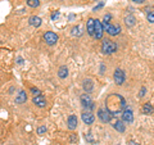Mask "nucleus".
Instances as JSON below:
<instances>
[{"instance_id":"obj_32","label":"nucleus","mask_w":154,"mask_h":145,"mask_svg":"<svg viewBox=\"0 0 154 145\" xmlns=\"http://www.w3.org/2000/svg\"><path fill=\"white\" fill-rule=\"evenodd\" d=\"M58 15H59V13H54V14L52 15V18H53V19H55V18L58 17Z\"/></svg>"},{"instance_id":"obj_19","label":"nucleus","mask_w":154,"mask_h":145,"mask_svg":"<svg viewBox=\"0 0 154 145\" xmlns=\"http://www.w3.org/2000/svg\"><path fill=\"white\" fill-rule=\"evenodd\" d=\"M153 112H154V108L150 103H145L142 105V113H144V114H152Z\"/></svg>"},{"instance_id":"obj_25","label":"nucleus","mask_w":154,"mask_h":145,"mask_svg":"<svg viewBox=\"0 0 154 145\" xmlns=\"http://www.w3.org/2000/svg\"><path fill=\"white\" fill-rule=\"evenodd\" d=\"M46 132V126H38L37 127V134L38 135H42Z\"/></svg>"},{"instance_id":"obj_29","label":"nucleus","mask_w":154,"mask_h":145,"mask_svg":"<svg viewBox=\"0 0 154 145\" xmlns=\"http://www.w3.org/2000/svg\"><path fill=\"white\" fill-rule=\"evenodd\" d=\"M110 18H112V15H110V14H105V15H104V22H108Z\"/></svg>"},{"instance_id":"obj_10","label":"nucleus","mask_w":154,"mask_h":145,"mask_svg":"<svg viewBox=\"0 0 154 145\" xmlns=\"http://www.w3.org/2000/svg\"><path fill=\"white\" fill-rule=\"evenodd\" d=\"M81 118H82L85 125H92V123H94V121H95V117H94V114H92L90 111L84 112L82 114H81Z\"/></svg>"},{"instance_id":"obj_1","label":"nucleus","mask_w":154,"mask_h":145,"mask_svg":"<svg viewBox=\"0 0 154 145\" xmlns=\"http://www.w3.org/2000/svg\"><path fill=\"white\" fill-rule=\"evenodd\" d=\"M105 107L110 112L112 116H118V114H122L123 111L127 108L126 105V100L125 98L119 94H110V95L107 96L105 99Z\"/></svg>"},{"instance_id":"obj_11","label":"nucleus","mask_w":154,"mask_h":145,"mask_svg":"<svg viewBox=\"0 0 154 145\" xmlns=\"http://www.w3.org/2000/svg\"><path fill=\"white\" fill-rule=\"evenodd\" d=\"M77 125H78V119H77V117L75 114H71L68 117V119H67V127L71 131H73V130H76L77 128Z\"/></svg>"},{"instance_id":"obj_8","label":"nucleus","mask_w":154,"mask_h":145,"mask_svg":"<svg viewBox=\"0 0 154 145\" xmlns=\"http://www.w3.org/2000/svg\"><path fill=\"white\" fill-rule=\"evenodd\" d=\"M103 34H104V28H103V22L99 21V19H95V35L94 37L96 40H100L103 37Z\"/></svg>"},{"instance_id":"obj_30","label":"nucleus","mask_w":154,"mask_h":145,"mask_svg":"<svg viewBox=\"0 0 154 145\" xmlns=\"http://www.w3.org/2000/svg\"><path fill=\"white\" fill-rule=\"evenodd\" d=\"M103 5H104V4H103V3H100L99 5H96V7H94V9H92V10H94V12H95V10H98V9H100V8H103Z\"/></svg>"},{"instance_id":"obj_22","label":"nucleus","mask_w":154,"mask_h":145,"mask_svg":"<svg viewBox=\"0 0 154 145\" xmlns=\"http://www.w3.org/2000/svg\"><path fill=\"white\" fill-rule=\"evenodd\" d=\"M71 34L73 35V36H80L81 32H80V27L78 26H75L71 30Z\"/></svg>"},{"instance_id":"obj_17","label":"nucleus","mask_w":154,"mask_h":145,"mask_svg":"<svg viewBox=\"0 0 154 145\" xmlns=\"http://www.w3.org/2000/svg\"><path fill=\"white\" fill-rule=\"evenodd\" d=\"M125 23H126V26L132 27V26H135V23H136V18H135L132 14H129L125 17Z\"/></svg>"},{"instance_id":"obj_6","label":"nucleus","mask_w":154,"mask_h":145,"mask_svg":"<svg viewBox=\"0 0 154 145\" xmlns=\"http://www.w3.org/2000/svg\"><path fill=\"white\" fill-rule=\"evenodd\" d=\"M98 117H99V119L102 121V122L108 123V122H110V119H112V117L113 116L110 114V112L108 111L107 108H100L98 111Z\"/></svg>"},{"instance_id":"obj_5","label":"nucleus","mask_w":154,"mask_h":145,"mask_svg":"<svg viewBox=\"0 0 154 145\" xmlns=\"http://www.w3.org/2000/svg\"><path fill=\"white\" fill-rule=\"evenodd\" d=\"M58 40H59V37H58V35H57L55 32H52V31H46V32L44 34V41H45L48 45L57 44Z\"/></svg>"},{"instance_id":"obj_27","label":"nucleus","mask_w":154,"mask_h":145,"mask_svg":"<svg viewBox=\"0 0 154 145\" xmlns=\"http://www.w3.org/2000/svg\"><path fill=\"white\" fill-rule=\"evenodd\" d=\"M145 93H146V89L145 87H141V91H140V98H142V96H145Z\"/></svg>"},{"instance_id":"obj_21","label":"nucleus","mask_w":154,"mask_h":145,"mask_svg":"<svg viewBox=\"0 0 154 145\" xmlns=\"http://www.w3.org/2000/svg\"><path fill=\"white\" fill-rule=\"evenodd\" d=\"M27 5L31 8H37L40 5V0H27Z\"/></svg>"},{"instance_id":"obj_16","label":"nucleus","mask_w":154,"mask_h":145,"mask_svg":"<svg viewBox=\"0 0 154 145\" xmlns=\"http://www.w3.org/2000/svg\"><path fill=\"white\" fill-rule=\"evenodd\" d=\"M26 100H27V94L22 90V91L18 93L17 98H15V103H17V104H22V103H26Z\"/></svg>"},{"instance_id":"obj_31","label":"nucleus","mask_w":154,"mask_h":145,"mask_svg":"<svg viewBox=\"0 0 154 145\" xmlns=\"http://www.w3.org/2000/svg\"><path fill=\"white\" fill-rule=\"evenodd\" d=\"M17 62H18V64H23V59H22V58H18Z\"/></svg>"},{"instance_id":"obj_24","label":"nucleus","mask_w":154,"mask_h":145,"mask_svg":"<svg viewBox=\"0 0 154 145\" xmlns=\"http://www.w3.org/2000/svg\"><path fill=\"white\" fill-rule=\"evenodd\" d=\"M148 21L150 22V23H154V10H152V12H149L148 13Z\"/></svg>"},{"instance_id":"obj_13","label":"nucleus","mask_w":154,"mask_h":145,"mask_svg":"<svg viewBox=\"0 0 154 145\" xmlns=\"http://www.w3.org/2000/svg\"><path fill=\"white\" fill-rule=\"evenodd\" d=\"M32 103L35 105H37V107H40V108H44L46 105V100H45L44 95H37V96H33Z\"/></svg>"},{"instance_id":"obj_3","label":"nucleus","mask_w":154,"mask_h":145,"mask_svg":"<svg viewBox=\"0 0 154 145\" xmlns=\"http://www.w3.org/2000/svg\"><path fill=\"white\" fill-rule=\"evenodd\" d=\"M80 100H81L82 107L85 109H87V111H91V109L94 108V101H92V99H91V96H90V94H89V93L82 94L81 98H80Z\"/></svg>"},{"instance_id":"obj_14","label":"nucleus","mask_w":154,"mask_h":145,"mask_svg":"<svg viewBox=\"0 0 154 145\" xmlns=\"http://www.w3.org/2000/svg\"><path fill=\"white\" fill-rule=\"evenodd\" d=\"M28 23L31 26H33V27H40L41 26V18L40 17H36V15H32V17H30L28 18Z\"/></svg>"},{"instance_id":"obj_26","label":"nucleus","mask_w":154,"mask_h":145,"mask_svg":"<svg viewBox=\"0 0 154 145\" xmlns=\"http://www.w3.org/2000/svg\"><path fill=\"white\" fill-rule=\"evenodd\" d=\"M69 141H71V143H76V141H78V136H77L76 134H72L71 136H69Z\"/></svg>"},{"instance_id":"obj_18","label":"nucleus","mask_w":154,"mask_h":145,"mask_svg":"<svg viewBox=\"0 0 154 145\" xmlns=\"http://www.w3.org/2000/svg\"><path fill=\"white\" fill-rule=\"evenodd\" d=\"M84 90L86 93H91V90H92V87H94V84H92V81L90 80V78H87V80H85L84 81Z\"/></svg>"},{"instance_id":"obj_28","label":"nucleus","mask_w":154,"mask_h":145,"mask_svg":"<svg viewBox=\"0 0 154 145\" xmlns=\"http://www.w3.org/2000/svg\"><path fill=\"white\" fill-rule=\"evenodd\" d=\"M131 1L135 3V4H144L145 0H131Z\"/></svg>"},{"instance_id":"obj_20","label":"nucleus","mask_w":154,"mask_h":145,"mask_svg":"<svg viewBox=\"0 0 154 145\" xmlns=\"http://www.w3.org/2000/svg\"><path fill=\"white\" fill-rule=\"evenodd\" d=\"M58 76H59V78H65L68 76V68L67 66H62V67L58 69Z\"/></svg>"},{"instance_id":"obj_23","label":"nucleus","mask_w":154,"mask_h":145,"mask_svg":"<svg viewBox=\"0 0 154 145\" xmlns=\"http://www.w3.org/2000/svg\"><path fill=\"white\" fill-rule=\"evenodd\" d=\"M30 91H31V94H32L33 96H37V95H42V94H41V91H40V90H38L37 87H31V89H30Z\"/></svg>"},{"instance_id":"obj_9","label":"nucleus","mask_w":154,"mask_h":145,"mask_svg":"<svg viewBox=\"0 0 154 145\" xmlns=\"http://www.w3.org/2000/svg\"><path fill=\"white\" fill-rule=\"evenodd\" d=\"M122 121H123V122H126V123H132V121H134V112H132V109H131V108L127 107L125 111H123Z\"/></svg>"},{"instance_id":"obj_33","label":"nucleus","mask_w":154,"mask_h":145,"mask_svg":"<svg viewBox=\"0 0 154 145\" xmlns=\"http://www.w3.org/2000/svg\"><path fill=\"white\" fill-rule=\"evenodd\" d=\"M129 144H130V145H137V144H136V143H135V141H130Z\"/></svg>"},{"instance_id":"obj_2","label":"nucleus","mask_w":154,"mask_h":145,"mask_svg":"<svg viewBox=\"0 0 154 145\" xmlns=\"http://www.w3.org/2000/svg\"><path fill=\"white\" fill-rule=\"evenodd\" d=\"M116 50H117V44H116L114 41L112 40H103L102 42V53L103 54H113L116 53Z\"/></svg>"},{"instance_id":"obj_4","label":"nucleus","mask_w":154,"mask_h":145,"mask_svg":"<svg viewBox=\"0 0 154 145\" xmlns=\"http://www.w3.org/2000/svg\"><path fill=\"white\" fill-rule=\"evenodd\" d=\"M103 28L108 35H110V36H116V35H118L121 32V27L119 26L109 25L108 22H103Z\"/></svg>"},{"instance_id":"obj_7","label":"nucleus","mask_w":154,"mask_h":145,"mask_svg":"<svg viewBox=\"0 0 154 145\" xmlns=\"http://www.w3.org/2000/svg\"><path fill=\"white\" fill-rule=\"evenodd\" d=\"M125 78H126V76H125V72L122 71V69H119V68H117L114 71V74H113V80H114V82L117 85H123V82H125Z\"/></svg>"},{"instance_id":"obj_12","label":"nucleus","mask_w":154,"mask_h":145,"mask_svg":"<svg viewBox=\"0 0 154 145\" xmlns=\"http://www.w3.org/2000/svg\"><path fill=\"white\" fill-rule=\"evenodd\" d=\"M86 28H87V34L94 37V35H95V19H92V18L87 19Z\"/></svg>"},{"instance_id":"obj_15","label":"nucleus","mask_w":154,"mask_h":145,"mask_svg":"<svg viewBox=\"0 0 154 145\" xmlns=\"http://www.w3.org/2000/svg\"><path fill=\"white\" fill-rule=\"evenodd\" d=\"M113 127H114V130H117L118 132H125V130H126L125 125H123V121H121V119L114 121V122H113Z\"/></svg>"}]
</instances>
